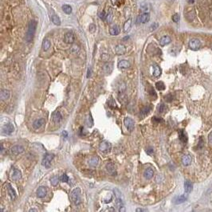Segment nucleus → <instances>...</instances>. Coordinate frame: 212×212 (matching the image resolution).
I'll list each match as a JSON object with an SVG mask.
<instances>
[{"mask_svg":"<svg viewBox=\"0 0 212 212\" xmlns=\"http://www.w3.org/2000/svg\"><path fill=\"white\" fill-rule=\"evenodd\" d=\"M10 96V92L7 89H3L1 91V94H0V97H1L2 101L8 100Z\"/></svg>","mask_w":212,"mask_h":212,"instance_id":"obj_19","label":"nucleus"},{"mask_svg":"<svg viewBox=\"0 0 212 212\" xmlns=\"http://www.w3.org/2000/svg\"><path fill=\"white\" fill-rule=\"evenodd\" d=\"M86 123V124H87L89 127H92V126L93 125V120L92 117H91V114H89V116L87 117Z\"/></svg>","mask_w":212,"mask_h":212,"instance_id":"obj_39","label":"nucleus"},{"mask_svg":"<svg viewBox=\"0 0 212 212\" xmlns=\"http://www.w3.org/2000/svg\"><path fill=\"white\" fill-rule=\"evenodd\" d=\"M45 122H46V120L43 118L36 120L34 121V123H33V128L34 129H38L45 124Z\"/></svg>","mask_w":212,"mask_h":212,"instance_id":"obj_11","label":"nucleus"},{"mask_svg":"<svg viewBox=\"0 0 212 212\" xmlns=\"http://www.w3.org/2000/svg\"><path fill=\"white\" fill-rule=\"evenodd\" d=\"M154 175V171L152 168H147L144 172V176L147 179H151Z\"/></svg>","mask_w":212,"mask_h":212,"instance_id":"obj_16","label":"nucleus"},{"mask_svg":"<svg viewBox=\"0 0 212 212\" xmlns=\"http://www.w3.org/2000/svg\"><path fill=\"white\" fill-rule=\"evenodd\" d=\"M3 144H1V152H3Z\"/></svg>","mask_w":212,"mask_h":212,"instance_id":"obj_60","label":"nucleus"},{"mask_svg":"<svg viewBox=\"0 0 212 212\" xmlns=\"http://www.w3.org/2000/svg\"><path fill=\"white\" fill-rule=\"evenodd\" d=\"M99 149L103 152H108L111 149V144L107 141H103L99 145Z\"/></svg>","mask_w":212,"mask_h":212,"instance_id":"obj_9","label":"nucleus"},{"mask_svg":"<svg viewBox=\"0 0 212 212\" xmlns=\"http://www.w3.org/2000/svg\"><path fill=\"white\" fill-rule=\"evenodd\" d=\"M60 180L62 181V183H68V181H69V177H68V175H65V174L62 175V176L60 177Z\"/></svg>","mask_w":212,"mask_h":212,"instance_id":"obj_40","label":"nucleus"},{"mask_svg":"<svg viewBox=\"0 0 212 212\" xmlns=\"http://www.w3.org/2000/svg\"><path fill=\"white\" fill-rule=\"evenodd\" d=\"M179 140L182 143L186 144L187 142V134L183 130L181 129V130L179 131Z\"/></svg>","mask_w":212,"mask_h":212,"instance_id":"obj_22","label":"nucleus"},{"mask_svg":"<svg viewBox=\"0 0 212 212\" xmlns=\"http://www.w3.org/2000/svg\"><path fill=\"white\" fill-rule=\"evenodd\" d=\"M152 121L155 124H159L160 122H162L163 120L161 118H158V117H154L152 118Z\"/></svg>","mask_w":212,"mask_h":212,"instance_id":"obj_44","label":"nucleus"},{"mask_svg":"<svg viewBox=\"0 0 212 212\" xmlns=\"http://www.w3.org/2000/svg\"><path fill=\"white\" fill-rule=\"evenodd\" d=\"M7 192L9 194L10 199H12V200H14V199H16V192H15V191L14 190V188L11 187V185L10 183H7Z\"/></svg>","mask_w":212,"mask_h":212,"instance_id":"obj_15","label":"nucleus"},{"mask_svg":"<svg viewBox=\"0 0 212 212\" xmlns=\"http://www.w3.org/2000/svg\"><path fill=\"white\" fill-rule=\"evenodd\" d=\"M52 118H53V121L54 123H59L62 121V114H61L58 111H55V112H53V114H52Z\"/></svg>","mask_w":212,"mask_h":212,"instance_id":"obj_10","label":"nucleus"},{"mask_svg":"<svg viewBox=\"0 0 212 212\" xmlns=\"http://www.w3.org/2000/svg\"><path fill=\"white\" fill-rule=\"evenodd\" d=\"M59 180L60 179L58 175H53V176L50 178V183L53 186H57L59 183Z\"/></svg>","mask_w":212,"mask_h":212,"instance_id":"obj_36","label":"nucleus"},{"mask_svg":"<svg viewBox=\"0 0 212 212\" xmlns=\"http://www.w3.org/2000/svg\"><path fill=\"white\" fill-rule=\"evenodd\" d=\"M106 169H107V172L109 173L111 175H117V170H116V167H115L114 164L112 163H108L106 165Z\"/></svg>","mask_w":212,"mask_h":212,"instance_id":"obj_13","label":"nucleus"},{"mask_svg":"<svg viewBox=\"0 0 212 212\" xmlns=\"http://www.w3.org/2000/svg\"><path fill=\"white\" fill-rule=\"evenodd\" d=\"M108 58H109V56H108V54H103L102 55V59L104 61H107L108 59Z\"/></svg>","mask_w":212,"mask_h":212,"instance_id":"obj_51","label":"nucleus"},{"mask_svg":"<svg viewBox=\"0 0 212 212\" xmlns=\"http://www.w3.org/2000/svg\"><path fill=\"white\" fill-rule=\"evenodd\" d=\"M62 135H64V137H65V138H66V137L68 136V133L66 132L65 131H63V132H62Z\"/></svg>","mask_w":212,"mask_h":212,"instance_id":"obj_55","label":"nucleus"},{"mask_svg":"<svg viewBox=\"0 0 212 212\" xmlns=\"http://www.w3.org/2000/svg\"><path fill=\"white\" fill-rule=\"evenodd\" d=\"M157 27H158V24H157V23H154V24H152V25L151 26L150 30H151V31H153V30H155Z\"/></svg>","mask_w":212,"mask_h":212,"instance_id":"obj_47","label":"nucleus"},{"mask_svg":"<svg viewBox=\"0 0 212 212\" xmlns=\"http://www.w3.org/2000/svg\"><path fill=\"white\" fill-rule=\"evenodd\" d=\"M24 151V147L22 146V145H15L11 148L10 149V152L12 155L14 156H17V155H19L21 153H22Z\"/></svg>","mask_w":212,"mask_h":212,"instance_id":"obj_7","label":"nucleus"},{"mask_svg":"<svg viewBox=\"0 0 212 212\" xmlns=\"http://www.w3.org/2000/svg\"><path fill=\"white\" fill-rule=\"evenodd\" d=\"M22 178V173L19 169H14L13 173L11 175V179L14 181H18Z\"/></svg>","mask_w":212,"mask_h":212,"instance_id":"obj_14","label":"nucleus"},{"mask_svg":"<svg viewBox=\"0 0 212 212\" xmlns=\"http://www.w3.org/2000/svg\"><path fill=\"white\" fill-rule=\"evenodd\" d=\"M98 16L101 19H105L106 14L105 13V11H101V12H100V13H98Z\"/></svg>","mask_w":212,"mask_h":212,"instance_id":"obj_46","label":"nucleus"},{"mask_svg":"<svg viewBox=\"0 0 212 212\" xmlns=\"http://www.w3.org/2000/svg\"><path fill=\"white\" fill-rule=\"evenodd\" d=\"M118 67L120 69H127L130 67V63L129 62L126 60H122L118 63Z\"/></svg>","mask_w":212,"mask_h":212,"instance_id":"obj_27","label":"nucleus"},{"mask_svg":"<svg viewBox=\"0 0 212 212\" xmlns=\"http://www.w3.org/2000/svg\"><path fill=\"white\" fill-rule=\"evenodd\" d=\"M167 109V107L164 104H160V106L158 107V110L160 113H163V112H164Z\"/></svg>","mask_w":212,"mask_h":212,"instance_id":"obj_41","label":"nucleus"},{"mask_svg":"<svg viewBox=\"0 0 212 212\" xmlns=\"http://www.w3.org/2000/svg\"><path fill=\"white\" fill-rule=\"evenodd\" d=\"M187 197L186 195H179V196H177L176 198L174 199V203L175 204H181V203H184L187 200Z\"/></svg>","mask_w":212,"mask_h":212,"instance_id":"obj_20","label":"nucleus"},{"mask_svg":"<svg viewBox=\"0 0 212 212\" xmlns=\"http://www.w3.org/2000/svg\"><path fill=\"white\" fill-rule=\"evenodd\" d=\"M132 19H129L128 20H127V21L124 22L123 29H124V31L125 33L129 32V30H131V28H132Z\"/></svg>","mask_w":212,"mask_h":212,"instance_id":"obj_24","label":"nucleus"},{"mask_svg":"<svg viewBox=\"0 0 212 212\" xmlns=\"http://www.w3.org/2000/svg\"><path fill=\"white\" fill-rule=\"evenodd\" d=\"M36 194H37L38 198H40V199L44 198L46 195V194H47L46 188L45 187H40L37 190V192H36Z\"/></svg>","mask_w":212,"mask_h":212,"instance_id":"obj_12","label":"nucleus"},{"mask_svg":"<svg viewBox=\"0 0 212 212\" xmlns=\"http://www.w3.org/2000/svg\"><path fill=\"white\" fill-rule=\"evenodd\" d=\"M75 41L74 34L72 32H67L64 36V41L67 44H73Z\"/></svg>","mask_w":212,"mask_h":212,"instance_id":"obj_8","label":"nucleus"},{"mask_svg":"<svg viewBox=\"0 0 212 212\" xmlns=\"http://www.w3.org/2000/svg\"><path fill=\"white\" fill-rule=\"evenodd\" d=\"M140 18H141V23H144V24L147 23L150 20V15H149V13H148V12H145V13H144L142 15H140Z\"/></svg>","mask_w":212,"mask_h":212,"instance_id":"obj_31","label":"nucleus"},{"mask_svg":"<svg viewBox=\"0 0 212 212\" xmlns=\"http://www.w3.org/2000/svg\"><path fill=\"white\" fill-rule=\"evenodd\" d=\"M111 1H112V3L113 4H116V3H117V0H111Z\"/></svg>","mask_w":212,"mask_h":212,"instance_id":"obj_58","label":"nucleus"},{"mask_svg":"<svg viewBox=\"0 0 212 212\" xmlns=\"http://www.w3.org/2000/svg\"><path fill=\"white\" fill-rule=\"evenodd\" d=\"M91 76V68H89L88 69V74H87V77H90Z\"/></svg>","mask_w":212,"mask_h":212,"instance_id":"obj_54","label":"nucleus"},{"mask_svg":"<svg viewBox=\"0 0 212 212\" xmlns=\"http://www.w3.org/2000/svg\"><path fill=\"white\" fill-rule=\"evenodd\" d=\"M107 23H111L113 20V13L110 10L109 12H108V14H106V17H105V19Z\"/></svg>","mask_w":212,"mask_h":212,"instance_id":"obj_34","label":"nucleus"},{"mask_svg":"<svg viewBox=\"0 0 212 212\" xmlns=\"http://www.w3.org/2000/svg\"><path fill=\"white\" fill-rule=\"evenodd\" d=\"M192 189H193V185H192L191 182L189 181V180L185 181V183H184V190H185V191L187 193H191Z\"/></svg>","mask_w":212,"mask_h":212,"instance_id":"obj_25","label":"nucleus"},{"mask_svg":"<svg viewBox=\"0 0 212 212\" xmlns=\"http://www.w3.org/2000/svg\"><path fill=\"white\" fill-rule=\"evenodd\" d=\"M62 10L65 12V13L66 14V15H69V14H71L72 13V10H73V9H72V7H70L69 5H63L62 6Z\"/></svg>","mask_w":212,"mask_h":212,"instance_id":"obj_35","label":"nucleus"},{"mask_svg":"<svg viewBox=\"0 0 212 212\" xmlns=\"http://www.w3.org/2000/svg\"><path fill=\"white\" fill-rule=\"evenodd\" d=\"M50 46H51L50 41L49 39L46 38L43 41V42H42V50H43L44 51H47L50 48Z\"/></svg>","mask_w":212,"mask_h":212,"instance_id":"obj_30","label":"nucleus"},{"mask_svg":"<svg viewBox=\"0 0 212 212\" xmlns=\"http://www.w3.org/2000/svg\"><path fill=\"white\" fill-rule=\"evenodd\" d=\"M109 33L112 36H117L120 33V29L118 26L117 25H114V26H112L110 28H109Z\"/></svg>","mask_w":212,"mask_h":212,"instance_id":"obj_18","label":"nucleus"},{"mask_svg":"<svg viewBox=\"0 0 212 212\" xmlns=\"http://www.w3.org/2000/svg\"><path fill=\"white\" fill-rule=\"evenodd\" d=\"M188 46H189V48L191 50H192L194 51H196L199 49V48H200L201 42L197 38H192V39L190 40Z\"/></svg>","mask_w":212,"mask_h":212,"instance_id":"obj_3","label":"nucleus"},{"mask_svg":"<svg viewBox=\"0 0 212 212\" xmlns=\"http://www.w3.org/2000/svg\"><path fill=\"white\" fill-rule=\"evenodd\" d=\"M120 211H125V209L124 208V207H121V208H120Z\"/></svg>","mask_w":212,"mask_h":212,"instance_id":"obj_56","label":"nucleus"},{"mask_svg":"<svg viewBox=\"0 0 212 212\" xmlns=\"http://www.w3.org/2000/svg\"><path fill=\"white\" fill-rule=\"evenodd\" d=\"M151 110V106H146V107H144L143 109L140 111V115H141V117H145V116H147V115L150 112V111Z\"/></svg>","mask_w":212,"mask_h":212,"instance_id":"obj_33","label":"nucleus"},{"mask_svg":"<svg viewBox=\"0 0 212 212\" xmlns=\"http://www.w3.org/2000/svg\"><path fill=\"white\" fill-rule=\"evenodd\" d=\"M89 31L91 33H94L96 31V25H95V24H93V23L90 24L89 27Z\"/></svg>","mask_w":212,"mask_h":212,"instance_id":"obj_43","label":"nucleus"},{"mask_svg":"<svg viewBox=\"0 0 212 212\" xmlns=\"http://www.w3.org/2000/svg\"><path fill=\"white\" fill-rule=\"evenodd\" d=\"M115 203H116L117 207H118L119 209L124 207V203H123V200H122V199H121L120 198H117V199H116V202H115Z\"/></svg>","mask_w":212,"mask_h":212,"instance_id":"obj_38","label":"nucleus"},{"mask_svg":"<svg viewBox=\"0 0 212 212\" xmlns=\"http://www.w3.org/2000/svg\"><path fill=\"white\" fill-rule=\"evenodd\" d=\"M88 162H89V166H91V167H96V165L98 164L99 160H98V158L96 156H93V157H92V158H90Z\"/></svg>","mask_w":212,"mask_h":212,"instance_id":"obj_28","label":"nucleus"},{"mask_svg":"<svg viewBox=\"0 0 212 212\" xmlns=\"http://www.w3.org/2000/svg\"><path fill=\"white\" fill-rule=\"evenodd\" d=\"M156 87L159 91H163L165 89V84L163 81H158L156 83Z\"/></svg>","mask_w":212,"mask_h":212,"instance_id":"obj_37","label":"nucleus"},{"mask_svg":"<svg viewBox=\"0 0 212 212\" xmlns=\"http://www.w3.org/2000/svg\"><path fill=\"white\" fill-rule=\"evenodd\" d=\"M32 211H38V210H36V209H30V212H32Z\"/></svg>","mask_w":212,"mask_h":212,"instance_id":"obj_57","label":"nucleus"},{"mask_svg":"<svg viewBox=\"0 0 212 212\" xmlns=\"http://www.w3.org/2000/svg\"><path fill=\"white\" fill-rule=\"evenodd\" d=\"M161 75V69L160 68V66L157 65H153V76L156 77H159Z\"/></svg>","mask_w":212,"mask_h":212,"instance_id":"obj_29","label":"nucleus"},{"mask_svg":"<svg viewBox=\"0 0 212 212\" xmlns=\"http://www.w3.org/2000/svg\"><path fill=\"white\" fill-rule=\"evenodd\" d=\"M36 28H37V22L35 20H31L29 23L28 30H27V32L26 34V41L29 42L33 39L34 35L36 31Z\"/></svg>","mask_w":212,"mask_h":212,"instance_id":"obj_1","label":"nucleus"},{"mask_svg":"<svg viewBox=\"0 0 212 212\" xmlns=\"http://www.w3.org/2000/svg\"><path fill=\"white\" fill-rule=\"evenodd\" d=\"M208 140L210 144H212V132H210V134L208 136Z\"/></svg>","mask_w":212,"mask_h":212,"instance_id":"obj_52","label":"nucleus"},{"mask_svg":"<svg viewBox=\"0 0 212 212\" xmlns=\"http://www.w3.org/2000/svg\"><path fill=\"white\" fill-rule=\"evenodd\" d=\"M15 131V127L11 123H7L3 127V132L6 135H10Z\"/></svg>","mask_w":212,"mask_h":212,"instance_id":"obj_6","label":"nucleus"},{"mask_svg":"<svg viewBox=\"0 0 212 212\" xmlns=\"http://www.w3.org/2000/svg\"><path fill=\"white\" fill-rule=\"evenodd\" d=\"M171 41H172V39L169 36H163V37H162L160 40V44L161 46H164L166 45H168Z\"/></svg>","mask_w":212,"mask_h":212,"instance_id":"obj_21","label":"nucleus"},{"mask_svg":"<svg viewBox=\"0 0 212 212\" xmlns=\"http://www.w3.org/2000/svg\"><path fill=\"white\" fill-rule=\"evenodd\" d=\"M194 2V0H189V3H193Z\"/></svg>","mask_w":212,"mask_h":212,"instance_id":"obj_61","label":"nucleus"},{"mask_svg":"<svg viewBox=\"0 0 212 212\" xmlns=\"http://www.w3.org/2000/svg\"><path fill=\"white\" fill-rule=\"evenodd\" d=\"M116 50V53L118 54V55H123L126 52V47L124 45L120 44L116 46V50Z\"/></svg>","mask_w":212,"mask_h":212,"instance_id":"obj_17","label":"nucleus"},{"mask_svg":"<svg viewBox=\"0 0 212 212\" xmlns=\"http://www.w3.org/2000/svg\"><path fill=\"white\" fill-rule=\"evenodd\" d=\"M54 156L53 154H46L45 155V156L43 157L41 161V164L44 167H46V168H49L50 167V163L52 161V160L53 159Z\"/></svg>","mask_w":212,"mask_h":212,"instance_id":"obj_4","label":"nucleus"},{"mask_svg":"<svg viewBox=\"0 0 212 212\" xmlns=\"http://www.w3.org/2000/svg\"><path fill=\"white\" fill-rule=\"evenodd\" d=\"M182 163L184 166H189L191 163V157L189 155H184L182 158Z\"/></svg>","mask_w":212,"mask_h":212,"instance_id":"obj_23","label":"nucleus"},{"mask_svg":"<svg viewBox=\"0 0 212 212\" xmlns=\"http://www.w3.org/2000/svg\"><path fill=\"white\" fill-rule=\"evenodd\" d=\"M112 63H106L104 67H103V70L105 73V74H110L112 73V69H113V66H112Z\"/></svg>","mask_w":212,"mask_h":212,"instance_id":"obj_26","label":"nucleus"},{"mask_svg":"<svg viewBox=\"0 0 212 212\" xmlns=\"http://www.w3.org/2000/svg\"><path fill=\"white\" fill-rule=\"evenodd\" d=\"M51 21L54 24V25H56V26H60L61 25V19H60V18L56 15H54L51 17Z\"/></svg>","mask_w":212,"mask_h":212,"instance_id":"obj_32","label":"nucleus"},{"mask_svg":"<svg viewBox=\"0 0 212 212\" xmlns=\"http://www.w3.org/2000/svg\"><path fill=\"white\" fill-rule=\"evenodd\" d=\"M124 126L126 127V129H128L129 132H132L134 129V126H135V123L133 120L130 117H125L124 120Z\"/></svg>","mask_w":212,"mask_h":212,"instance_id":"obj_5","label":"nucleus"},{"mask_svg":"<svg viewBox=\"0 0 212 212\" xmlns=\"http://www.w3.org/2000/svg\"><path fill=\"white\" fill-rule=\"evenodd\" d=\"M70 199L71 201L76 206L81 203V191L79 187H76L75 189L72 191L70 194Z\"/></svg>","mask_w":212,"mask_h":212,"instance_id":"obj_2","label":"nucleus"},{"mask_svg":"<svg viewBox=\"0 0 212 212\" xmlns=\"http://www.w3.org/2000/svg\"><path fill=\"white\" fill-rule=\"evenodd\" d=\"M124 3V0H117V3H116V5L118 6V7H120V6L123 5Z\"/></svg>","mask_w":212,"mask_h":212,"instance_id":"obj_49","label":"nucleus"},{"mask_svg":"<svg viewBox=\"0 0 212 212\" xmlns=\"http://www.w3.org/2000/svg\"><path fill=\"white\" fill-rule=\"evenodd\" d=\"M114 194H115V195H116L117 198H120V196H121V193L117 189L114 190Z\"/></svg>","mask_w":212,"mask_h":212,"instance_id":"obj_48","label":"nucleus"},{"mask_svg":"<svg viewBox=\"0 0 212 212\" xmlns=\"http://www.w3.org/2000/svg\"><path fill=\"white\" fill-rule=\"evenodd\" d=\"M115 210L114 209H108V210H106V211H114Z\"/></svg>","mask_w":212,"mask_h":212,"instance_id":"obj_59","label":"nucleus"},{"mask_svg":"<svg viewBox=\"0 0 212 212\" xmlns=\"http://www.w3.org/2000/svg\"><path fill=\"white\" fill-rule=\"evenodd\" d=\"M147 210L146 209H142V208H137L136 210V212H144V211H146Z\"/></svg>","mask_w":212,"mask_h":212,"instance_id":"obj_53","label":"nucleus"},{"mask_svg":"<svg viewBox=\"0 0 212 212\" xmlns=\"http://www.w3.org/2000/svg\"><path fill=\"white\" fill-rule=\"evenodd\" d=\"M146 153L148 155V156H151L153 154V152H154V150H153V148H147L146 149Z\"/></svg>","mask_w":212,"mask_h":212,"instance_id":"obj_45","label":"nucleus"},{"mask_svg":"<svg viewBox=\"0 0 212 212\" xmlns=\"http://www.w3.org/2000/svg\"><path fill=\"white\" fill-rule=\"evenodd\" d=\"M179 19H180V17H179V14H175L172 15V20L174 22H178L179 21Z\"/></svg>","mask_w":212,"mask_h":212,"instance_id":"obj_42","label":"nucleus"},{"mask_svg":"<svg viewBox=\"0 0 212 212\" xmlns=\"http://www.w3.org/2000/svg\"><path fill=\"white\" fill-rule=\"evenodd\" d=\"M136 24H140V23H141V18H140V15L137 16V18H136Z\"/></svg>","mask_w":212,"mask_h":212,"instance_id":"obj_50","label":"nucleus"}]
</instances>
